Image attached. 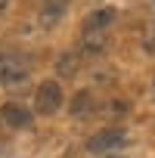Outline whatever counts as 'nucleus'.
I'll list each match as a JSON object with an SVG mask.
<instances>
[{
    "label": "nucleus",
    "instance_id": "nucleus-1",
    "mask_svg": "<svg viewBox=\"0 0 155 158\" xmlns=\"http://www.w3.org/2000/svg\"><path fill=\"white\" fill-rule=\"evenodd\" d=\"M31 74V59L16 53V50H0V84L3 87H16L25 84Z\"/></svg>",
    "mask_w": 155,
    "mask_h": 158
},
{
    "label": "nucleus",
    "instance_id": "nucleus-2",
    "mask_svg": "<svg viewBox=\"0 0 155 158\" xmlns=\"http://www.w3.org/2000/svg\"><path fill=\"white\" fill-rule=\"evenodd\" d=\"M124 143H127V133H124L121 127H106V130H99V133H93V136L87 139V152H93V155H109V152L121 149Z\"/></svg>",
    "mask_w": 155,
    "mask_h": 158
},
{
    "label": "nucleus",
    "instance_id": "nucleus-7",
    "mask_svg": "<svg viewBox=\"0 0 155 158\" xmlns=\"http://www.w3.org/2000/svg\"><path fill=\"white\" fill-rule=\"evenodd\" d=\"M90 109H93V93H90V90L74 93V99H71V115H87Z\"/></svg>",
    "mask_w": 155,
    "mask_h": 158
},
{
    "label": "nucleus",
    "instance_id": "nucleus-6",
    "mask_svg": "<svg viewBox=\"0 0 155 158\" xmlns=\"http://www.w3.org/2000/svg\"><path fill=\"white\" fill-rule=\"evenodd\" d=\"M65 10H68V0H47V3L40 6V25L44 28H50V25H56V22H62V16H65Z\"/></svg>",
    "mask_w": 155,
    "mask_h": 158
},
{
    "label": "nucleus",
    "instance_id": "nucleus-8",
    "mask_svg": "<svg viewBox=\"0 0 155 158\" xmlns=\"http://www.w3.org/2000/svg\"><path fill=\"white\" fill-rule=\"evenodd\" d=\"M81 47L87 56H99V53H106V34H84Z\"/></svg>",
    "mask_w": 155,
    "mask_h": 158
},
{
    "label": "nucleus",
    "instance_id": "nucleus-3",
    "mask_svg": "<svg viewBox=\"0 0 155 158\" xmlns=\"http://www.w3.org/2000/svg\"><path fill=\"white\" fill-rule=\"evenodd\" d=\"M34 109H37V115H53V112L62 109V87H59V81H44L34 90Z\"/></svg>",
    "mask_w": 155,
    "mask_h": 158
},
{
    "label": "nucleus",
    "instance_id": "nucleus-10",
    "mask_svg": "<svg viewBox=\"0 0 155 158\" xmlns=\"http://www.w3.org/2000/svg\"><path fill=\"white\" fill-rule=\"evenodd\" d=\"M6 3H10V0H0V13H3V10H6Z\"/></svg>",
    "mask_w": 155,
    "mask_h": 158
},
{
    "label": "nucleus",
    "instance_id": "nucleus-9",
    "mask_svg": "<svg viewBox=\"0 0 155 158\" xmlns=\"http://www.w3.org/2000/svg\"><path fill=\"white\" fill-rule=\"evenodd\" d=\"M56 71H59L62 77H71V74L78 71V56H71V53L59 56V62H56Z\"/></svg>",
    "mask_w": 155,
    "mask_h": 158
},
{
    "label": "nucleus",
    "instance_id": "nucleus-4",
    "mask_svg": "<svg viewBox=\"0 0 155 158\" xmlns=\"http://www.w3.org/2000/svg\"><path fill=\"white\" fill-rule=\"evenodd\" d=\"M115 19H118V13H115L112 6L96 10V13H90V16L84 19V34H106V28H112Z\"/></svg>",
    "mask_w": 155,
    "mask_h": 158
},
{
    "label": "nucleus",
    "instance_id": "nucleus-5",
    "mask_svg": "<svg viewBox=\"0 0 155 158\" xmlns=\"http://www.w3.org/2000/svg\"><path fill=\"white\" fill-rule=\"evenodd\" d=\"M0 121H3L6 127H28L31 124V112L19 102H6L3 109H0Z\"/></svg>",
    "mask_w": 155,
    "mask_h": 158
}]
</instances>
